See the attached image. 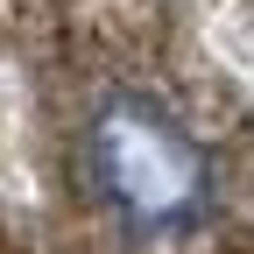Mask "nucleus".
<instances>
[{"label": "nucleus", "mask_w": 254, "mask_h": 254, "mask_svg": "<svg viewBox=\"0 0 254 254\" xmlns=\"http://www.w3.org/2000/svg\"><path fill=\"white\" fill-rule=\"evenodd\" d=\"M85 177L99 190L106 219L127 240H184L190 226H205L212 212V155L190 127L148 99V92L120 85L85 113Z\"/></svg>", "instance_id": "obj_1"}]
</instances>
